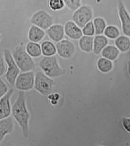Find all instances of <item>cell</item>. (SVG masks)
Returning <instances> with one entry per match:
<instances>
[{
  "instance_id": "cell-8",
  "label": "cell",
  "mask_w": 130,
  "mask_h": 146,
  "mask_svg": "<svg viewBox=\"0 0 130 146\" xmlns=\"http://www.w3.org/2000/svg\"><path fill=\"white\" fill-rule=\"evenodd\" d=\"M34 73L32 71L23 72L18 75L16 80L15 86L20 91H28L34 88Z\"/></svg>"
},
{
  "instance_id": "cell-27",
  "label": "cell",
  "mask_w": 130,
  "mask_h": 146,
  "mask_svg": "<svg viewBox=\"0 0 130 146\" xmlns=\"http://www.w3.org/2000/svg\"><path fill=\"white\" fill-rule=\"evenodd\" d=\"M84 36H92L95 34V28L92 21H89L82 29Z\"/></svg>"
},
{
  "instance_id": "cell-3",
  "label": "cell",
  "mask_w": 130,
  "mask_h": 146,
  "mask_svg": "<svg viewBox=\"0 0 130 146\" xmlns=\"http://www.w3.org/2000/svg\"><path fill=\"white\" fill-rule=\"evenodd\" d=\"M39 66L44 73L50 78L58 77L64 74V70L60 66L55 55L45 56L39 62Z\"/></svg>"
},
{
  "instance_id": "cell-21",
  "label": "cell",
  "mask_w": 130,
  "mask_h": 146,
  "mask_svg": "<svg viewBox=\"0 0 130 146\" xmlns=\"http://www.w3.org/2000/svg\"><path fill=\"white\" fill-rule=\"evenodd\" d=\"M42 53L44 56H54L57 52L56 45L52 42L46 40L41 44Z\"/></svg>"
},
{
  "instance_id": "cell-4",
  "label": "cell",
  "mask_w": 130,
  "mask_h": 146,
  "mask_svg": "<svg viewBox=\"0 0 130 146\" xmlns=\"http://www.w3.org/2000/svg\"><path fill=\"white\" fill-rule=\"evenodd\" d=\"M35 75L34 89L43 96L51 94L54 84L53 79L42 71H38Z\"/></svg>"
},
{
  "instance_id": "cell-19",
  "label": "cell",
  "mask_w": 130,
  "mask_h": 146,
  "mask_svg": "<svg viewBox=\"0 0 130 146\" xmlns=\"http://www.w3.org/2000/svg\"><path fill=\"white\" fill-rule=\"evenodd\" d=\"M115 46L120 52H125L130 48V39L126 36H121L115 39Z\"/></svg>"
},
{
  "instance_id": "cell-24",
  "label": "cell",
  "mask_w": 130,
  "mask_h": 146,
  "mask_svg": "<svg viewBox=\"0 0 130 146\" xmlns=\"http://www.w3.org/2000/svg\"><path fill=\"white\" fill-rule=\"evenodd\" d=\"M104 35L108 39H115L119 37L120 32L119 29L113 25L107 26L104 32Z\"/></svg>"
},
{
  "instance_id": "cell-5",
  "label": "cell",
  "mask_w": 130,
  "mask_h": 146,
  "mask_svg": "<svg viewBox=\"0 0 130 146\" xmlns=\"http://www.w3.org/2000/svg\"><path fill=\"white\" fill-rule=\"evenodd\" d=\"M3 56L7 64V70L4 76L7 82L13 86L21 71L15 61L12 53L9 50H4Z\"/></svg>"
},
{
  "instance_id": "cell-30",
  "label": "cell",
  "mask_w": 130,
  "mask_h": 146,
  "mask_svg": "<svg viewBox=\"0 0 130 146\" xmlns=\"http://www.w3.org/2000/svg\"><path fill=\"white\" fill-rule=\"evenodd\" d=\"M8 88L5 82L1 79V86H0V97H2L6 94L9 91Z\"/></svg>"
},
{
  "instance_id": "cell-9",
  "label": "cell",
  "mask_w": 130,
  "mask_h": 146,
  "mask_svg": "<svg viewBox=\"0 0 130 146\" xmlns=\"http://www.w3.org/2000/svg\"><path fill=\"white\" fill-rule=\"evenodd\" d=\"M56 51L59 56L64 59L71 58L75 52V46L72 41L63 39L56 44Z\"/></svg>"
},
{
  "instance_id": "cell-18",
  "label": "cell",
  "mask_w": 130,
  "mask_h": 146,
  "mask_svg": "<svg viewBox=\"0 0 130 146\" xmlns=\"http://www.w3.org/2000/svg\"><path fill=\"white\" fill-rule=\"evenodd\" d=\"M120 52V51L116 46L108 45L103 50L101 54L103 57L113 61L117 58Z\"/></svg>"
},
{
  "instance_id": "cell-13",
  "label": "cell",
  "mask_w": 130,
  "mask_h": 146,
  "mask_svg": "<svg viewBox=\"0 0 130 146\" xmlns=\"http://www.w3.org/2000/svg\"><path fill=\"white\" fill-rule=\"evenodd\" d=\"M46 33L51 40L58 42L64 38V26L59 24L53 25L46 30Z\"/></svg>"
},
{
  "instance_id": "cell-26",
  "label": "cell",
  "mask_w": 130,
  "mask_h": 146,
  "mask_svg": "<svg viewBox=\"0 0 130 146\" xmlns=\"http://www.w3.org/2000/svg\"><path fill=\"white\" fill-rule=\"evenodd\" d=\"M65 6L72 11H75L81 6V0H63Z\"/></svg>"
},
{
  "instance_id": "cell-12",
  "label": "cell",
  "mask_w": 130,
  "mask_h": 146,
  "mask_svg": "<svg viewBox=\"0 0 130 146\" xmlns=\"http://www.w3.org/2000/svg\"><path fill=\"white\" fill-rule=\"evenodd\" d=\"M64 33L70 39L79 40L83 36L82 30L73 21H68L64 26Z\"/></svg>"
},
{
  "instance_id": "cell-6",
  "label": "cell",
  "mask_w": 130,
  "mask_h": 146,
  "mask_svg": "<svg viewBox=\"0 0 130 146\" xmlns=\"http://www.w3.org/2000/svg\"><path fill=\"white\" fill-rule=\"evenodd\" d=\"M93 17V11L90 5H81L74 11L72 15V21L82 29L88 22L91 21Z\"/></svg>"
},
{
  "instance_id": "cell-20",
  "label": "cell",
  "mask_w": 130,
  "mask_h": 146,
  "mask_svg": "<svg viewBox=\"0 0 130 146\" xmlns=\"http://www.w3.org/2000/svg\"><path fill=\"white\" fill-rule=\"evenodd\" d=\"M26 50L31 56L32 58H38L41 56V46L38 43L29 42L25 47Z\"/></svg>"
},
{
  "instance_id": "cell-15",
  "label": "cell",
  "mask_w": 130,
  "mask_h": 146,
  "mask_svg": "<svg viewBox=\"0 0 130 146\" xmlns=\"http://www.w3.org/2000/svg\"><path fill=\"white\" fill-rule=\"evenodd\" d=\"M14 124L12 117H9L0 121V142H1L7 135L13 131Z\"/></svg>"
},
{
  "instance_id": "cell-28",
  "label": "cell",
  "mask_w": 130,
  "mask_h": 146,
  "mask_svg": "<svg viewBox=\"0 0 130 146\" xmlns=\"http://www.w3.org/2000/svg\"><path fill=\"white\" fill-rule=\"evenodd\" d=\"M7 70V64L4 59V56L1 54L0 58V75L1 77L5 75Z\"/></svg>"
},
{
  "instance_id": "cell-7",
  "label": "cell",
  "mask_w": 130,
  "mask_h": 146,
  "mask_svg": "<svg viewBox=\"0 0 130 146\" xmlns=\"http://www.w3.org/2000/svg\"><path fill=\"white\" fill-rule=\"evenodd\" d=\"M32 24L41 29L47 30L54 23V19L48 12L44 10H40L35 12L30 18Z\"/></svg>"
},
{
  "instance_id": "cell-25",
  "label": "cell",
  "mask_w": 130,
  "mask_h": 146,
  "mask_svg": "<svg viewBox=\"0 0 130 146\" xmlns=\"http://www.w3.org/2000/svg\"><path fill=\"white\" fill-rule=\"evenodd\" d=\"M48 5L51 10L54 11H60L65 6L63 0H49Z\"/></svg>"
},
{
  "instance_id": "cell-2",
  "label": "cell",
  "mask_w": 130,
  "mask_h": 146,
  "mask_svg": "<svg viewBox=\"0 0 130 146\" xmlns=\"http://www.w3.org/2000/svg\"><path fill=\"white\" fill-rule=\"evenodd\" d=\"M12 54L17 65L21 72L31 71L34 68L35 63L31 56L27 52L24 46H17L12 50Z\"/></svg>"
},
{
  "instance_id": "cell-11",
  "label": "cell",
  "mask_w": 130,
  "mask_h": 146,
  "mask_svg": "<svg viewBox=\"0 0 130 146\" xmlns=\"http://www.w3.org/2000/svg\"><path fill=\"white\" fill-rule=\"evenodd\" d=\"M13 89H10L7 93L1 97L0 100V119L8 117L12 113L11 98L13 94Z\"/></svg>"
},
{
  "instance_id": "cell-16",
  "label": "cell",
  "mask_w": 130,
  "mask_h": 146,
  "mask_svg": "<svg viewBox=\"0 0 130 146\" xmlns=\"http://www.w3.org/2000/svg\"><path fill=\"white\" fill-rule=\"evenodd\" d=\"M108 44V38L105 35H97L94 37L93 52L96 55H99Z\"/></svg>"
},
{
  "instance_id": "cell-22",
  "label": "cell",
  "mask_w": 130,
  "mask_h": 146,
  "mask_svg": "<svg viewBox=\"0 0 130 146\" xmlns=\"http://www.w3.org/2000/svg\"><path fill=\"white\" fill-rule=\"evenodd\" d=\"M93 22L95 28V35H101L104 33L107 27L105 20L103 18L98 17L94 19Z\"/></svg>"
},
{
  "instance_id": "cell-10",
  "label": "cell",
  "mask_w": 130,
  "mask_h": 146,
  "mask_svg": "<svg viewBox=\"0 0 130 146\" xmlns=\"http://www.w3.org/2000/svg\"><path fill=\"white\" fill-rule=\"evenodd\" d=\"M117 11L122 31L124 35L130 37V15L124 3L121 1L118 2Z\"/></svg>"
},
{
  "instance_id": "cell-32",
  "label": "cell",
  "mask_w": 130,
  "mask_h": 146,
  "mask_svg": "<svg viewBox=\"0 0 130 146\" xmlns=\"http://www.w3.org/2000/svg\"><path fill=\"white\" fill-rule=\"evenodd\" d=\"M127 70L128 71L129 75L130 76V60L128 62Z\"/></svg>"
},
{
  "instance_id": "cell-17",
  "label": "cell",
  "mask_w": 130,
  "mask_h": 146,
  "mask_svg": "<svg viewBox=\"0 0 130 146\" xmlns=\"http://www.w3.org/2000/svg\"><path fill=\"white\" fill-rule=\"evenodd\" d=\"M94 40L93 36H82L79 40V48L85 52H91L93 50Z\"/></svg>"
},
{
  "instance_id": "cell-14",
  "label": "cell",
  "mask_w": 130,
  "mask_h": 146,
  "mask_svg": "<svg viewBox=\"0 0 130 146\" xmlns=\"http://www.w3.org/2000/svg\"><path fill=\"white\" fill-rule=\"evenodd\" d=\"M45 35L46 32L44 29L32 25L28 30V38L30 42L38 43L44 39Z\"/></svg>"
},
{
  "instance_id": "cell-29",
  "label": "cell",
  "mask_w": 130,
  "mask_h": 146,
  "mask_svg": "<svg viewBox=\"0 0 130 146\" xmlns=\"http://www.w3.org/2000/svg\"><path fill=\"white\" fill-rule=\"evenodd\" d=\"M60 95L58 93L50 94L48 95V99L50 100L52 105H57L60 98Z\"/></svg>"
},
{
  "instance_id": "cell-1",
  "label": "cell",
  "mask_w": 130,
  "mask_h": 146,
  "mask_svg": "<svg viewBox=\"0 0 130 146\" xmlns=\"http://www.w3.org/2000/svg\"><path fill=\"white\" fill-rule=\"evenodd\" d=\"M12 113L21 128L24 137L27 139L29 135L30 114L26 105L24 91H19L17 97L12 106Z\"/></svg>"
},
{
  "instance_id": "cell-31",
  "label": "cell",
  "mask_w": 130,
  "mask_h": 146,
  "mask_svg": "<svg viewBox=\"0 0 130 146\" xmlns=\"http://www.w3.org/2000/svg\"><path fill=\"white\" fill-rule=\"evenodd\" d=\"M122 122L124 129L130 133V119L124 117L122 119Z\"/></svg>"
},
{
  "instance_id": "cell-23",
  "label": "cell",
  "mask_w": 130,
  "mask_h": 146,
  "mask_svg": "<svg viewBox=\"0 0 130 146\" xmlns=\"http://www.w3.org/2000/svg\"><path fill=\"white\" fill-rule=\"evenodd\" d=\"M113 66L111 61L105 58H100L97 61V68L101 72L106 73L109 72L112 69Z\"/></svg>"
}]
</instances>
